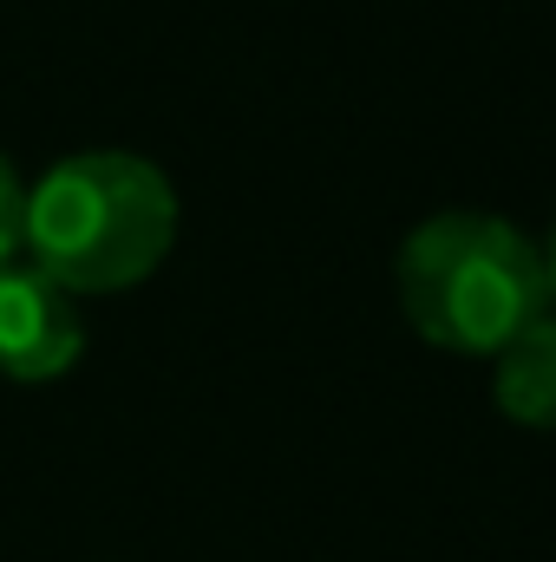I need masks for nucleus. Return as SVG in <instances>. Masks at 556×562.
<instances>
[{
  "label": "nucleus",
  "mask_w": 556,
  "mask_h": 562,
  "mask_svg": "<svg viewBox=\"0 0 556 562\" xmlns=\"http://www.w3.org/2000/svg\"><path fill=\"white\" fill-rule=\"evenodd\" d=\"M177 243V190L138 150H73L26 190L20 256L79 294L138 288Z\"/></svg>",
  "instance_id": "obj_1"
},
{
  "label": "nucleus",
  "mask_w": 556,
  "mask_h": 562,
  "mask_svg": "<svg viewBox=\"0 0 556 562\" xmlns=\"http://www.w3.org/2000/svg\"><path fill=\"white\" fill-rule=\"evenodd\" d=\"M20 216H26V183H20L13 164L0 157V269L20 256Z\"/></svg>",
  "instance_id": "obj_5"
},
{
  "label": "nucleus",
  "mask_w": 556,
  "mask_h": 562,
  "mask_svg": "<svg viewBox=\"0 0 556 562\" xmlns=\"http://www.w3.org/2000/svg\"><path fill=\"white\" fill-rule=\"evenodd\" d=\"M79 353H86L79 301L40 276L26 256H13L0 269V373L20 386H40V380L73 373Z\"/></svg>",
  "instance_id": "obj_3"
},
{
  "label": "nucleus",
  "mask_w": 556,
  "mask_h": 562,
  "mask_svg": "<svg viewBox=\"0 0 556 562\" xmlns=\"http://www.w3.org/2000/svg\"><path fill=\"white\" fill-rule=\"evenodd\" d=\"M491 400L524 431H556V307L491 353Z\"/></svg>",
  "instance_id": "obj_4"
},
{
  "label": "nucleus",
  "mask_w": 556,
  "mask_h": 562,
  "mask_svg": "<svg viewBox=\"0 0 556 562\" xmlns=\"http://www.w3.org/2000/svg\"><path fill=\"white\" fill-rule=\"evenodd\" d=\"M544 269H551V307H556V236H551V249H544Z\"/></svg>",
  "instance_id": "obj_6"
},
{
  "label": "nucleus",
  "mask_w": 556,
  "mask_h": 562,
  "mask_svg": "<svg viewBox=\"0 0 556 562\" xmlns=\"http://www.w3.org/2000/svg\"><path fill=\"white\" fill-rule=\"evenodd\" d=\"M393 276H400L407 327L419 340L471 360H491L537 314H551L544 249L518 223L485 210H445L419 223Z\"/></svg>",
  "instance_id": "obj_2"
}]
</instances>
